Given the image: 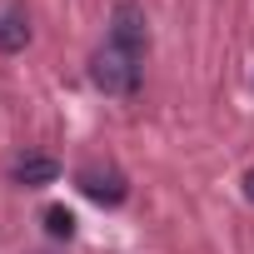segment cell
<instances>
[{
    "mask_svg": "<svg viewBox=\"0 0 254 254\" xmlns=\"http://www.w3.org/2000/svg\"><path fill=\"white\" fill-rule=\"evenodd\" d=\"M140 60L145 55H130V50L105 40V50H95V60H90V80L105 95H135L140 90Z\"/></svg>",
    "mask_w": 254,
    "mask_h": 254,
    "instance_id": "6da1fadb",
    "label": "cell"
},
{
    "mask_svg": "<svg viewBox=\"0 0 254 254\" xmlns=\"http://www.w3.org/2000/svg\"><path fill=\"white\" fill-rule=\"evenodd\" d=\"M110 45H120V50H130V55H145V45H150V25H145V10L140 5H115V15H110Z\"/></svg>",
    "mask_w": 254,
    "mask_h": 254,
    "instance_id": "7a4b0ae2",
    "label": "cell"
},
{
    "mask_svg": "<svg viewBox=\"0 0 254 254\" xmlns=\"http://www.w3.org/2000/svg\"><path fill=\"white\" fill-rule=\"evenodd\" d=\"M75 185H80V194L85 199H95V204H125V194H130V190H125V175L120 170H100V165H90V170H80L75 175Z\"/></svg>",
    "mask_w": 254,
    "mask_h": 254,
    "instance_id": "3957f363",
    "label": "cell"
},
{
    "mask_svg": "<svg viewBox=\"0 0 254 254\" xmlns=\"http://www.w3.org/2000/svg\"><path fill=\"white\" fill-rule=\"evenodd\" d=\"M30 45V10L20 0H0V55H15Z\"/></svg>",
    "mask_w": 254,
    "mask_h": 254,
    "instance_id": "277c9868",
    "label": "cell"
},
{
    "mask_svg": "<svg viewBox=\"0 0 254 254\" xmlns=\"http://www.w3.org/2000/svg\"><path fill=\"white\" fill-rule=\"evenodd\" d=\"M10 175H15V185H50L55 175H60V165L50 160V155H20L15 165H10Z\"/></svg>",
    "mask_w": 254,
    "mask_h": 254,
    "instance_id": "5b68a950",
    "label": "cell"
},
{
    "mask_svg": "<svg viewBox=\"0 0 254 254\" xmlns=\"http://www.w3.org/2000/svg\"><path fill=\"white\" fill-rule=\"evenodd\" d=\"M45 229H50L55 239H70V234H75V214H70L65 204H50V209H45Z\"/></svg>",
    "mask_w": 254,
    "mask_h": 254,
    "instance_id": "8992f818",
    "label": "cell"
},
{
    "mask_svg": "<svg viewBox=\"0 0 254 254\" xmlns=\"http://www.w3.org/2000/svg\"><path fill=\"white\" fill-rule=\"evenodd\" d=\"M249 194H254V175H249Z\"/></svg>",
    "mask_w": 254,
    "mask_h": 254,
    "instance_id": "52a82bcc",
    "label": "cell"
}]
</instances>
